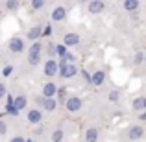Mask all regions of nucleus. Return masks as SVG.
I'll return each mask as SVG.
<instances>
[{"label": "nucleus", "mask_w": 146, "mask_h": 142, "mask_svg": "<svg viewBox=\"0 0 146 142\" xmlns=\"http://www.w3.org/2000/svg\"><path fill=\"white\" fill-rule=\"evenodd\" d=\"M44 74H46L48 78H52V76L57 74V61H54V59L46 61V65H44Z\"/></svg>", "instance_id": "nucleus-5"}, {"label": "nucleus", "mask_w": 146, "mask_h": 142, "mask_svg": "<svg viewBox=\"0 0 146 142\" xmlns=\"http://www.w3.org/2000/svg\"><path fill=\"white\" fill-rule=\"evenodd\" d=\"M109 100H111V102H117V100H118V92H117V90H113V92L109 94Z\"/></svg>", "instance_id": "nucleus-24"}, {"label": "nucleus", "mask_w": 146, "mask_h": 142, "mask_svg": "<svg viewBox=\"0 0 146 142\" xmlns=\"http://www.w3.org/2000/svg\"><path fill=\"white\" fill-rule=\"evenodd\" d=\"M135 63H137V65H141V63H143V53H141V52L135 55Z\"/></svg>", "instance_id": "nucleus-25"}, {"label": "nucleus", "mask_w": 146, "mask_h": 142, "mask_svg": "<svg viewBox=\"0 0 146 142\" xmlns=\"http://www.w3.org/2000/svg\"><path fill=\"white\" fill-rule=\"evenodd\" d=\"M48 53H50V55L56 53V46H54V44H50V46H48Z\"/></svg>", "instance_id": "nucleus-28"}, {"label": "nucleus", "mask_w": 146, "mask_h": 142, "mask_svg": "<svg viewBox=\"0 0 146 142\" xmlns=\"http://www.w3.org/2000/svg\"><path fill=\"white\" fill-rule=\"evenodd\" d=\"M67 109L70 111V113H76V111L82 109V100L76 98V96H72V98L67 100Z\"/></svg>", "instance_id": "nucleus-4"}, {"label": "nucleus", "mask_w": 146, "mask_h": 142, "mask_svg": "<svg viewBox=\"0 0 146 142\" xmlns=\"http://www.w3.org/2000/svg\"><path fill=\"white\" fill-rule=\"evenodd\" d=\"M7 113H9V114H13V116H15V114L19 113V111H17V109L13 107V98H11V96L7 98Z\"/></svg>", "instance_id": "nucleus-19"}, {"label": "nucleus", "mask_w": 146, "mask_h": 142, "mask_svg": "<svg viewBox=\"0 0 146 142\" xmlns=\"http://www.w3.org/2000/svg\"><path fill=\"white\" fill-rule=\"evenodd\" d=\"M11 70H13L11 67H6V68H4V76H9V74H11Z\"/></svg>", "instance_id": "nucleus-30"}, {"label": "nucleus", "mask_w": 146, "mask_h": 142, "mask_svg": "<svg viewBox=\"0 0 146 142\" xmlns=\"http://www.w3.org/2000/svg\"><path fill=\"white\" fill-rule=\"evenodd\" d=\"M41 32H43V30H41V28H39V26H33V28H32V30H30V32H28V39H32V41H35V39H37V37H39V35H41Z\"/></svg>", "instance_id": "nucleus-16"}, {"label": "nucleus", "mask_w": 146, "mask_h": 142, "mask_svg": "<svg viewBox=\"0 0 146 142\" xmlns=\"http://www.w3.org/2000/svg\"><path fill=\"white\" fill-rule=\"evenodd\" d=\"M41 35H52V28H50V26H44V33H41Z\"/></svg>", "instance_id": "nucleus-27"}, {"label": "nucleus", "mask_w": 146, "mask_h": 142, "mask_svg": "<svg viewBox=\"0 0 146 142\" xmlns=\"http://www.w3.org/2000/svg\"><path fill=\"white\" fill-rule=\"evenodd\" d=\"M56 105H57V103H56L54 98H46V100H44V109H46V111H54Z\"/></svg>", "instance_id": "nucleus-18"}, {"label": "nucleus", "mask_w": 146, "mask_h": 142, "mask_svg": "<svg viewBox=\"0 0 146 142\" xmlns=\"http://www.w3.org/2000/svg\"><path fill=\"white\" fill-rule=\"evenodd\" d=\"M6 122H0V135H4V133H6Z\"/></svg>", "instance_id": "nucleus-26"}, {"label": "nucleus", "mask_w": 146, "mask_h": 142, "mask_svg": "<svg viewBox=\"0 0 146 142\" xmlns=\"http://www.w3.org/2000/svg\"><path fill=\"white\" fill-rule=\"evenodd\" d=\"M124 7L128 11H135L139 7V0H124Z\"/></svg>", "instance_id": "nucleus-15"}, {"label": "nucleus", "mask_w": 146, "mask_h": 142, "mask_svg": "<svg viewBox=\"0 0 146 142\" xmlns=\"http://www.w3.org/2000/svg\"><path fill=\"white\" fill-rule=\"evenodd\" d=\"M143 135H144V129L141 127V125H135V127H131V129H129V139H133V140L141 139Z\"/></svg>", "instance_id": "nucleus-8"}, {"label": "nucleus", "mask_w": 146, "mask_h": 142, "mask_svg": "<svg viewBox=\"0 0 146 142\" xmlns=\"http://www.w3.org/2000/svg\"><path fill=\"white\" fill-rule=\"evenodd\" d=\"M65 18V9L63 7H56L52 11V20H63Z\"/></svg>", "instance_id": "nucleus-11"}, {"label": "nucleus", "mask_w": 146, "mask_h": 142, "mask_svg": "<svg viewBox=\"0 0 146 142\" xmlns=\"http://www.w3.org/2000/svg\"><path fill=\"white\" fill-rule=\"evenodd\" d=\"M57 72H59L61 78L68 79V78H72V76H76L78 68L74 67V63H65V61H61V63L57 65Z\"/></svg>", "instance_id": "nucleus-1"}, {"label": "nucleus", "mask_w": 146, "mask_h": 142, "mask_svg": "<svg viewBox=\"0 0 146 142\" xmlns=\"http://www.w3.org/2000/svg\"><path fill=\"white\" fill-rule=\"evenodd\" d=\"M13 107H15L17 111L24 109V107H26V98H24V96H19V98H17V100L13 102Z\"/></svg>", "instance_id": "nucleus-17"}, {"label": "nucleus", "mask_w": 146, "mask_h": 142, "mask_svg": "<svg viewBox=\"0 0 146 142\" xmlns=\"http://www.w3.org/2000/svg\"><path fill=\"white\" fill-rule=\"evenodd\" d=\"M133 109L135 111H144L146 109V100L144 98H137L135 102H133Z\"/></svg>", "instance_id": "nucleus-13"}, {"label": "nucleus", "mask_w": 146, "mask_h": 142, "mask_svg": "<svg viewBox=\"0 0 146 142\" xmlns=\"http://www.w3.org/2000/svg\"><path fill=\"white\" fill-rule=\"evenodd\" d=\"M9 50L15 52V53L22 52V50H24V41H22L21 37H13V39L9 41Z\"/></svg>", "instance_id": "nucleus-3"}, {"label": "nucleus", "mask_w": 146, "mask_h": 142, "mask_svg": "<svg viewBox=\"0 0 146 142\" xmlns=\"http://www.w3.org/2000/svg\"><path fill=\"white\" fill-rule=\"evenodd\" d=\"M56 53L59 57H63L65 53H67V46H65V44H59V46H56Z\"/></svg>", "instance_id": "nucleus-21"}, {"label": "nucleus", "mask_w": 146, "mask_h": 142, "mask_svg": "<svg viewBox=\"0 0 146 142\" xmlns=\"http://www.w3.org/2000/svg\"><path fill=\"white\" fill-rule=\"evenodd\" d=\"M41 120H43V114H41L39 111L33 109V111H30V113H28V122H32V124H39Z\"/></svg>", "instance_id": "nucleus-7"}, {"label": "nucleus", "mask_w": 146, "mask_h": 142, "mask_svg": "<svg viewBox=\"0 0 146 142\" xmlns=\"http://www.w3.org/2000/svg\"><path fill=\"white\" fill-rule=\"evenodd\" d=\"M32 6H33V9H41L44 6V0H32Z\"/></svg>", "instance_id": "nucleus-23"}, {"label": "nucleus", "mask_w": 146, "mask_h": 142, "mask_svg": "<svg viewBox=\"0 0 146 142\" xmlns=\"http://www.w3.org/2000/svg\"><path fill=\"white\" fill-rule=\"evenodd\" d=\"M104 78H106V74H104V72H96V74L91 78V83L98 87V85H102V83H104Z\"/></svg>", "instance_id": "nucleus-12"}, {"label": "nucleus", "mask_w": 146, "mask_h": 142, "mask_svg": "<svg viewBox=\"0 0 146 142\" xmlns=\"http://www.w3.org/2000/svg\"><path fill=\"white\" fill-rule=\"evenodd\" d=\"M41 59V43H33L32 48L28 50V61L30 65H37Z\"/></svg>", "instance_id": "nucleus-2"}, {"label": "nucleus", "mask_w": 146, "mask_h": 142, "mask_svg": "<svg viewBox=\"0 0 146 142\" xmlns=\"http://www.w3.org/2000/svg\"><path fill=\"white\" fill-rule=\"evenodd\" d=\"M17 7H19V0H7V9L15 11Z\"/></svg>", "instance_id": "nucleus-22"}, {"label": "nucleus", "mask_w": 146, "mask_h": 142, "mask_svg": "<svg viewBox=\"0 0 146 142\" xmlns=\"http://www.w3.org/2000/svg\"><path fill=\"white\" fill-rule=\"evenodd\" d=\"M78 35L76 33H68V35H65V46H72V44H78Z\"/></svg>", "instance_id": "nucleus-10"}, {"label": "nucleus", "mask_w": 146, "mask_h": 142, "mask_svg": "<svg viewBox=\"0 0 146 142\" xmlns=\"http://www.w3.org/2000/svg\"><path fill=\"white\" fill-rule=\"evenodd\" d=\"M89 11H91V13H102V11H104V2H102V0H91Z\"/></svg>", "instance_id": "nucleus-6"}, {"label": "nucleus", "mask_w": 146, "mask_h": 142, "mask_svg": "<svg viewBox=\"0 0 146 142\" xmlns=\"http://www.w3.org/2000/svg\"><path fill=\"white\" fill-rule=\"evenodd\" d=\"M2 96H6V87L0 83V98H2Z\"/></svg>", "instance_id": "nucleus-29"}, {"label": "nucleus", "mask_w": 146, "mask_h": 142, "mask_svg": "<svg viewBox=\"0 0 146 142\" xmlns=\"http://www.w3.org/2000/svg\"><path fill=\"white\" fill-rule=\"evenodd\" d=\"M85 140L87 142H96L98 140V131L96 129H89V131L85 133Z\"/></svg>", "instance_id": "nucleus-14"}, {"label": "nucleus", "mask_w": 146, "mask_h": 142, "mask_svg": "<svg viewBox=\"0 0 146 142\" xmlns=\"http://www.w3.org/2000/svg\"><path fill=\"white\" fill-rule=\"evenodd\" d=\"M11 142H24V139H21V137H17V139H13Z\"/></svg>", "instance_id": "nucleus-31"}, {"label": "nucleus", "mask_w": 146, "mask_h": 142, "mask_svg": "<svg viewBox=\"0 0 146 142\" xmlns=\"http://www.w3.org/2000/svg\"><path fill=\"white\" fill-rule=\"evenodd\" d=\"M56 92H57V87L54 85V83H46V85L43 87V94L46 96V98H52Z\"/></svg>", "instance_id": "nucleus-9"}, {"label": "nucleus", "mask_w": 146, "mask_h": 142, "mask_svg": "<svg viewBox=\"0 0 146 142\" xmlns=\"http://www.w3.org/2000/svg\"><path fill=\"white\" fill-rule=\"evenodd\" d=\"M52 140L54 142H61L63 140V131H61V129H56V131L52 133Z\"/></svg>", "instance_id": "nucleus-20"}, {"label": "nucleus", "mask_w": 146, "mask_h": 142, "mask_svg": "<svg viewBox=\"0 0 146 142\" xmlns=\"http://www.w3.org/2000/svg\"><path fill=\"white\" fill-rule=\"evenodd\" d=\"M82 2H87V0H82Z\"/></svg>", "instance_id": "nucleus-32"}, {"label": "nucleus", "mask_w": 146, "mask_h": 142, "mask_svg": "<svg viewBox=\"0 0 146 142\" xmlns=\"http://www.w3.org/2000/svg\"><path fill=\"white\" fill-rule=\"evenodd\" d=\"M28 142H32V140H28Z\"/></svg>", "instance_id": "nucleus-33"}]
</instances>
